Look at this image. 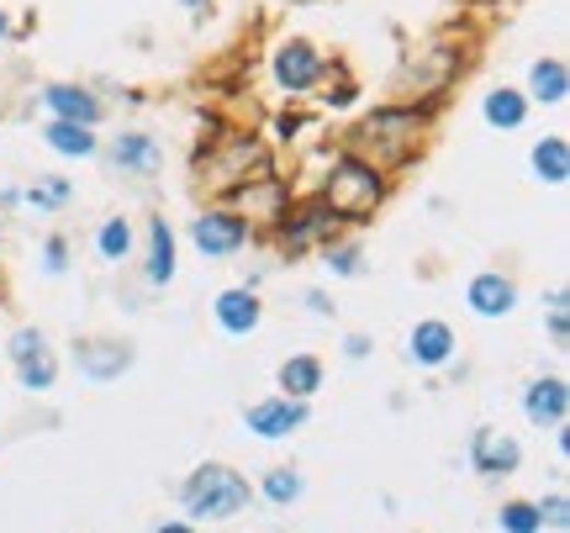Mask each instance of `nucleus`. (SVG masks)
Listing matches in <instances>:
<instances>
[{
	"mask_svg": "<svg viewBox=\"0 0 570 533\" xmlns=\"http://www.w3.org/2000/svg\"><path fill=\"white\" fill-rule=\"evenodd\" d=\"M239 507H248V480L239 471H228V465H207V471L190 475V486H185V512L190 518H233Z\"/></svg>",
	"mask_w": 570,
	"mask_h": 533,
	"instance_id": "obj_1",
	"label": "nucleus"
},
{
	"mask_svg": "<svg viewBox=\"0 0 570 533\" xmlns=\"http://www.w3.org/2000/svg\"><path fill=\"white\" fill-rule=\"evenodd\" d=\"M328 201L333 211H344V217H364V211L381 201V175L370 170V164H338L328 179Z\"/></svg>",
	"mask_w": 570,
	"mask_h": 533,
	"instance_id": "obj_2",
	"label": "nucleus"
},
{
	"mask_svg": "<svg viewBox=\"0 0 570 533\" xmlns=\"http://www.w3.org/2000/svg\"><path fill=\"white\" fill-rule=\"evenodd\" d=\"M196 243H201V254H211V259H222V254H233V248H243V237H248V228H243V217H228V211H207V217H196Z\"/></svg>",
	"mask_w": 570,
	"mask_h": 533,
	"instance_id": "obj_3",
	"label": "nucleus"
},
{
	"mask_svg": "<svg viewBox=\"0 0 570 533\" xmlns=\"http://www.w3.org/2000/svg\"><path fill=\"white\" fill-rule=\"evenodd\" d=\"M11 359L22 370V385H32V391H48L54 385V355H48L43 333H16L11 338Z\"/></svg>",
	"mask_w": 570,
	"mask_h": 533,
	"instance_id": "obj_4",
	"label": "nucleus"
},
{
	"mask_svg": "<svg viewBox=\"0 0 570 533\" xmlns=\"http://www.w3.org/2000/svg\"><path fill=\"white\" fill-rule=\"evenodd\" d=\"M317 74H323V59H317V48H306V43H286V48L275 54V80L286 90H312Z\"/></svg>",
	"mask_w": 570,
	"mask_h": 533,
	"instance_id": "obj_5",
	"label": "nucleus"
},
{
	"mask_svg": "<svg viewBox=\"0 0 570 533\" xmlns=\"http://www.w3.org/2000/svg\"><path fill=\"white\" fill-rule=\"evenodd\" d=\"M301 422H306V407H301V402H291V396L248 407V428H254V433H265V439H286V433H296Z\"/></svg>",
	"mask_w": 570,
	"mask_h": 533,
	"instance_id": "obj_6",
	"label": "nucleus"
},
{
	"mask_svg": "<svg viewBox=\"0 0 570 533\" xmlns=\"http://www.w3.org/2000/svg\"><path fill=\"white\" fill-rule=\"evenodd\" d=\"M566 381L560 375H544V381H534L528 391H523V413L534 417V422H566Z\"/></svg>",
	"mask_w": 570,
	"mask_h": 533,
	"instance_id": "obj_7",
	"label": "nucleus"
},
{
	"mask_svg": "<svg viewBox=\"0 0 570 533\" xmlns=\"http://www.w3.org/2000/svg\"><path fill=\"white\" fill-rule=\"evenodd\" d=\"M217 323H222V333H233V338L254 333V323H259V297L254 291H222L217 297Z\"/></svg>",
	"mask_w": 570,
	"mask_h": 533,
	"instance_id": "obj_8",
	"label": "nucleus"
},
{
	"mask_svg": "<svg viewBox=\"0 0 570 533\" xmlns=\"http://www.w3.org/2000/svg\"><path fill=\"white\" fill-rule=\"evenodd\" d=\"M43 106L59 112V121H80V127H91L95 112H101L91 90H74V85H48L43 90Z\"/></svg>",
	"mask_w": 570,
	"mask_h": 533,
	"instance_id": "obj_9",
	"label": "nucleus"
},
{
	"mask_svg": "<svg viewBox=\"0 0 570 533\" xmlns=\"http://www.w3.org/2000/svg\"><path fill=\"white\" fill-rule=\"evenodd\" d=\"M470 454H476V465H480L486 475L517 471V444H512L508 433H497V428H480L476 444H470Z\"/></svg>",
	"mask_w": 570,
	"mask_h": 533,
	"instance_id": "obj_10",
	"label": "nucleus"
},
{
	"mask_svg": "<svg viewBox=\"0 0 570 533\" xmlns=\"http://www.w3.org/2000/svg\"><path fill=\"white\" fill-rule=\"evenodd\" d=\"M112 159H117L121 170H132V175H153L159 170V143H153L149 132H121Z\"/></svg>",
	"mask_w": 570,
	"mask_h": 533,
	"instance_id": "obj_11",
	"label": "nucleus"
},
{
	"mask_svg": "<svg viewBox=\"0 0 570 533\" xmlns=\"http://www.w3.org/2000/svg\"><path fill=\"white\" fill-rule=\"evenodd\" d=\"M74 359H80V370L85 375H95V381H112V375H121V364H127V349L121 344H74Z\"/></svg>",
	"mask_w": 570,
	"mask_h": 533,
	"instance_id": "obj_12",
	"label": "nucleus"
},
{
	"mask_svg": "<svg viewBox=\"0 0 570 533\" xmlns=\"http://www.w3.org/2000/svg\"><path fill=\"white\" fill-rule=\"evenodd\" d=\"M512 286L502 280V275H476V286H470V306H476L480 317H502V312H512Z\"/></svg>",
	"mask_w": 570,
	"mask_h": 533,
	"instance_id": "obj_13",
	"label": "nucleus"
},
{
	"mask_svg": "<svg viewBox=\"0 0 570 533\" xmlns=\"http://www.w3.org/2000/svg\"><path fill=\"white\" fill-rule=\"evenodd\" d=\"M412 359L418 364H444L450 359V349H454V333L444 323H418V333H412Z\"/></svg>",
	"mask_w": 570,
	"mask_h": 533,
	"instance_id": "obj_14",
	"label": "nucleus"
},
{
	"mask_svg": "<svg viewBox=\"0 0 570 533\" xmlns=\"http://www.w3.org/2000/svg\"><path fill=\"white\" fill-rule=\"evenodd\" d=\"M317 381H323V364H317L312 355H296V359L280 364V385H286V396H296V402L301 396H312Z\"/></svg>",
	"mask_w": 570,
	"mask_h": 533,
	"instance_id": "obj_15",
	"label": "nucleus"
},
{
	"mask_svg": "<svg viewBox=\"0 0 570 533\" xmlns=\"http://www.w3.org/2000/svg\"><path fill=\"white\" fill-rule=\"evenodd\" d=\"M48 143L69 159H85L95 149V132L91 127H80V121H48Z\"/></svg>",
	"mask_w": 570,
	"mask_h": 533,
	"instance_id": "obj_16",
	"label": "nucleus"
},
{
	"mask_svg": "<svg viewBox=\"0 0 570 533\" xmlns=\"http://www.w3.org/2000/svg\"><path fill=\"white\" fill-rule=\"evenodd\" d=\"M175 275V233L164 228V222H153V254H149V280L153 286H164Z\"/></svg>",
	"mask_w": 570,
	"mask_h": 533,
	"instance_id": "obj_17",
	"label": "nucleus"
},
{
	"mask_svg": "<svg viewBox=\"0 0 570 533\" xmlns=\"http://www.w3.org/2000/svg\"><path fill=\"white\" fill-rule=\"evenodd\" d=\"M534 101H566V63L560 59H544L534 63Z\"/></svg>",
	"mask_w": 570,
	"mask_h": 533,
	"instance_id": "obj_18",
	"label": "nucleus"
},
{
	"mask_svg": "<svg viewBox=\"0 0 570 533\" xmlns=\"http://www.w3.org/2000/svg\"><path fill=\"white\" fill-rule=\"evenodd\" d=\"M486 121L491 127H517L523 121V95L517 90H491L486 95Z\"/></svg>",
	"mask_w": 570,
	"mask_h": 533,
	"instance_id": "obj_19",
	"label": "nucleus"
},
{
	"mask_svg": "<svg viewBox=\"0 0 570 533\" xmlns=\"http://www.w3.org/2000/svg\"><path fill=\"white\" fill-rule=\"evenodd\" d=\"M566 159H570V149H566V138H549V143H539L534 149V175L539 179H566Z\"/></svg>",
	"mask_w": 570,
	"mask_h": 533,
	"instance_id": "obj_20",
	"label": "nucleus"
},
{
	"mask_svg": "<svg viewBox=\"0 0 570 533\" xmlns=\"http://www.w3.org/2000/svg\"><path fill=\"white\" fill-rule=\"evenodd\" d=\"M265 497H270L275 507H291L301 497V475L296 471H270L265 475Z\"/></svg>",
	"mask_w": 570,
	"mask_h": 533,
	"instance_id": "obj_21",
	"label": "nucleus"
},
{
	"mask_svg": "<svg viewBox=\"0 0 570 533\" xmlns=\"http://www.w3.org/2000/svg\"><path fill=\"white\" fill-rule=\"evenodd\" d=\"M127 248H132V228H127L121 217H112V222L101 228V254H106V259H121Z\"/></svg>",
	"mask_w": 570,
	"mask_h": 533,
	"instance_id": "obj_22",
	"label": "nucleus"
},
{
	"mask_svg": "<svg viewBox=\"0 0 570 533\" xmlns=\"http://www.w3.org/2000/svg\"><path fill=\"white\" fill-rule=\"evenodd\" d=\"M502 529H508V533H539V507H534V502L502 507Z\"/></svg>",
	"mask_w": 570,
	"mask_h": 533,
	"instance_id": "obj_23",
	"label": "nucleus"
},
{
	"mask_svg": "<svg viewBox=\"0 0 570 533\" xmlns=\"http://www.w3.org/2000/svg\"><path fill=\"white\" fill-rule=\"evenodd\" d=\"M69 201V185L63 179H43V185H32V207H43V211H54Z\"/></svg>",
	"mask_w": 570,
	"mask_h": 533,
	"instance_id": "obj_24",
	"label": "nucleus"
},
{
	"mask_svg": "<svg viewBox=\"0 0 570 533\" xmlns=\"http://www.w3.org/2000/svg\"><path fill=\"white\" fill-rule=\"evenodd\" d=\"M544 518H549L555 529H566V518H570V512H566V497H549V507H539V523H544Z\"/></svg>",
	"mask_w": 570,
	"mask_h": 533,
	"instance_id": "obj_25",
	"label": "nucleus"
},
{
	"mask_svg": "<svg viewBox=\"0 0 570 533\" xmlns=\"http://www.w3.org/2000/svg\"><path fill=\"white\" fill-rule=\"evenodd\" d=\"M328 265L338 269V275H349V269H360V254H354V248H344V254H328Z\"/></svg>",
	"mask_w": 570,
	"mask_h": 533,
	"instance_id": "obj_26",
	"label": "nucleus"
},
{
	"mask_svg": "<svg viewBox=\"0 0 570 533\" xmlns=\"http://www.w3.org/2000/svg\"><path fill=\"white\" fill-rule=\"evenodd\" d=\"M48 269H54V275H59V269H63V243H59V237L48 243Z\"/></svg>",
	"mask_w": 570,
	"mask_h": 533,
	"instance_id": "obj_27",
	"label": "nucleus"
},
{
	"mask_svg": "<svg viewBox=\"0 0 570 533\" xmlns=\"http://www.w3.org/2000/svg\"><path fill=\"white\" fill-rule=\"evenodd\" d=\"M153 533H196L190 523H164V529H153Z\"/></svg>",
	"mask_w": 570,
	"mask_h": 533,
	"instance_id": "obj_28",
	"label": "nucleus"
},
{
	"mask_svg": "<svg viewBox=\"0 0 570 533\" xmlns=\"http://www.w3.org/2000/svg\"><path fill=\"white\" fill-rule=\"evenodd\" d=\"M0 37H5V11H0Z\"/></svg>",
	"mask_w": 570,
	"mask_h": 533,
	"instance_id": "obj_29",
	"label": "nucleus"
},
{
	"mask_svg": "<svg viewBox=\"0 0 570 533\" xmlns=\"http://www.w3.org/2000/svg\"><path fill=\"white\" fill-rule=\"evenodd\" d=\"M185 5H201V0H185Z\"/></svg>",
	"mask_w": 570,
	"mask_h": 533,
	"instance_id": "obj_30",
	"label": "nucleus"
}]
</instances>
